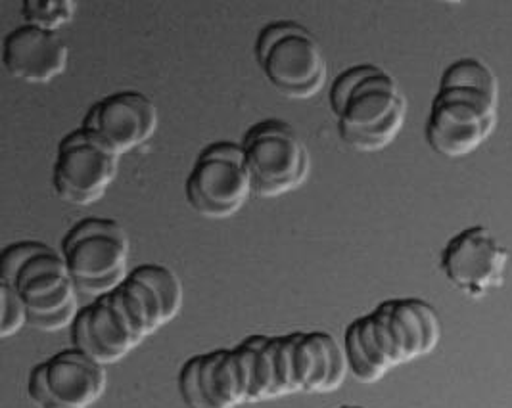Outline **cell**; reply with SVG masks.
I'll list each match as a JSON object with an SVG mask.
<instances>
[{"mask_svg":"<svg viewBox=\"0 0 512 408\" xmlns=\"http://www.w3.org/2000/svg\"><path fill=\"white\" fill-rule=\"evenodd\" d=\"M442 340L438 311L417 297L382 301L369 315L355 318L344 334L351 374L376 384L390 370L436 351Z\"/></svg>","mask_w":512,"mask_h":408,"instance_id":"obj_1","label":"cell"},{"mask_svg":"<svg viewBox=\"0 0 512 408\" xmlns=\"http://www.w3.org/2000/svg\"><path fill=\"white\" fill-rule=\"evenodd\" d=\"M497 121L499 81L484 60L461 58L443 69L424 127L436 154L461 159L478 152L495 133Z\"/></svg>","mask_w":512,"mask_h":408,"instance_id":"obj_2","label":"cell"},{"mask_svg":"<svg viewBox=\"0 0 512 408\" xmlns=\"http://www.w3.org/2000/svg\"><path fill=\"white\" fill-rule=\"evenodd\" d=\"M328 104L342 142L363 154L388 148L407 119V98L396 77L376 64L340 71L330 85Z\"/></svg>","mask_w":512,"mask_h":408,"instance_id":"obj_3","label":"cell"},{"mask_svg":"<svg viewBox=\"0 0 512 408\" xmlns=\"http://www.w3.org/2000/svg\"><path fill=\"white\" fill-rule=\"evenodd\" d=\"M0 284L20 295L29 324L70 311H81L77 288L62 251L39 240L8 244L0 253Z\"/></svg>","mask_w":512,"mask_h":408,"instance_id":"obj_4","label":"cell"},{"mask_svg":"<svg viewBox=\"0 0 512 408\" xmlns=\"http://www.w3.org/2000/svg\"><path fill=\"white\" fill-rule=\"evenodd\" d=\"M254 54L265 81L286 98L307 100L326 85L325 50L313 31L302 23H267L257 33Z\"/></svg>","mask_w":512,"mask_h":408,"instance_id":"obj_5","label":"cell"},{"mask_svg":"<svg viewBox=\"0 0 512 408\" xmlns=\"http://www.w3.org/2000/svg\"><path fill=\"white\" fill-rule=\"evenodd\" d=\"M62 257L77 292L98 299L127 280L131 242L125 227L108 217L77 221L62 240Z\"/></svg>","mask_w":512,"mask_h":408,"instance_id":"obj_6","label":"cell"},{"mask_svg":"<svg viewBox=\"0 0 512 408\" xmlns=\"http://www.w3.org/2000/svg\"><path fill=\"white\" fill-rule=\"evenodd\" d=\"M257 198H277L305 184L311 156L300 133L284 119L254 123L240 140Z\"/></svg>","mask_w":512,"mask_h":408,"instance_id":"obj_7","label":"cell"},{"mask_svg":"<svg viewBox=\"0 0 512 408\" xmlns=\"http://www.w3.org/2000/svg\"><path fill=\"white\" fill-rule=\"evenodd\" d=\"M254 194L240 142L217 140L194 161L185 182L187 202L206 219H229Z\"/></svg>","mask_w":512,"mask_h":408,"instance_id":"obj_8","label":"cell"},{"mask_svg":"<svg viewBox=\"0 0 512 408\" xmlns=\"http://www.w3.org/2000/svg\"><path fill=\"white\" fill-rule=\"evenodd\" d=\"M119 159V154L85 127L73 129L58 142L52 167L56 196L68 204H96L116 181Z\"/></svg>","mask_w":512,"mask_h":408,"instance_id":"obj_9","label":"cell"},{"mask_svg":"<svg viewBox=\"0 0 512 408\" xmlns=\"http://www.w3.org/2000/svg\"><path fill=\"white\" fill-rule=\"evenodd\" d=\"M106 389V366L75 347L33 366L27 380V395L37 408H91Z\"/></svg>","mask_w":512,"mask_h":408,"instance_id":"obj_10","label":"cell"},{"mask_svg":"<svg viewBox=\"0 0 512 408\" xmlns=\"http://www.w3.org/2000/svg\"><path fill=\"white\" fill-rule=\"evenodd\" d=\"M511 261L489 228L476 225L455 234L442 250L440 267L447 282L470 299H482L503 288Z\"/></svg>","mask_w":512,"mask_h":408,"instance_id":"obj_11","label":"cell"},{"mask_svg":"<svg viewBox=\"0 0 512 408\" xmlns=\"http://www.w3.org/2000/svg\"><path fill=\"white\" fill-rule=\"evenodd\" d=\"M144 340L116 292L93 299L71 326L73 347L102 366L123 361Z\"/></svg>","mask_w":512,"mask_h":408,"instance_id":"obj_12","label":"cell"},{"mask_svg":"<svg viewBox=\"0 0 512 408\" xmlns=\"http://www.w3.org/2000/svg\"><path fill=\"white\" fill-rule=\"evenodd\" d=\"M81 127L123 156L154 136L158 129V108L144 92H112L94 102Z\"/></svg>","mask_w":512,"mask_h":408,"instance_id":"obj_13","label":"cell"},{"mask_svg":"<svg viewBox=\"0 0 512 408\" xmlns=\"http://www.w3.org/2000/svg\"><path fill=\"white\" fill-rule=\"evenodd\" d=\"M70 48L66 41L41 27L22 23L2 41V68L29 85H43L62 75L68 68Z\"/></svg>","mask_w":512,"mask_h":408,"instance_id":"obj_14","label":"cell"},{"mask_svg":"<svg viewBox=\"0 0 512 408\" xmlns=\"http://www.w3.org/2000/svg\"><path fill=\"white\" fill-rule=\"evenodd\" d=\"M198 380L210 408H236L248 403L234 349H215L198 355Z\"/></svg>","mask_w":512,"mask_h":408,"instance_id":"obj_15","label":"cell"},{"mask_svg":"<svg viewBox=\"0 0 512 408\" xmlns=\"http://www.w3.org/2000/svg\"><path fill=\"white\" fill-rule=\"evenodd\" d=\"M129 274L146 282L160 294L169 322L173 318H177L183 309V303H185V290H183V284L175 271H171L165 265H158V263H146V265H139Z\"/></svg>","mask_w":512,"mask_h":408,"instance_id":"obj_16","label":"cell"},{"mask_svg":"<svg viewBox=\"0 0 512 408\" xmlns=\"http://www.w3.org/2000/svg\"><path fill=\"white\" fill-rule=\"evenodd\" d=\"M246 341L254 351V386L250 403L275 399L273 336H250Z\"/></svg>","mask_w":512,"mask_h":408,"instance_id":"obj_17","label":"cell"},{"mask_svg":"<svg viewBox=\"0 0 512 408\" xmlns=\"http://www.w3.org/2000/svg\"><path fill=\"white\" fill-rule=\"evenodd\" d=\"M24 23L58 33L60 27L75 18L77 2L73 0H25L20 8Z\"/></svg>","mask_w":512,"mask_h":408,"instance_id":"obj_18","label":"cell"},{"mask_svg":"<svg viewBox=\"0 0 512 408\" xmlns=\"http://www.w3.org/2000/svg\"><path fill=\"white\" fill-rule=\"evenodd\" d=\"M0 301H2V320H0V338L8 340L22 332L29 324V311L24 299L16 294L10 286L0 284Z\"/></svg>","mask_w":512,"mask_h":408,"instance_id":"obj_19","label":"cell"},{"mask_svg":"<svg viewBox=\"0 0 512 408\" xmlns=\"http://www.w3.org/2000/svg\"><path fill=\"white\" fill-rule=\"evenodd\" d=\"M179 391L183 401L187 403L190 408H210L202 389H200V380H198V355L188 359L187 363L183 364L181 372H179Z\"/></svg>","mask_w":512,"mask_h":408,"instance_id":"obj_20","label":"cell"},{"mask_svg":"<svg viewBox=\"0 0 512 408\" xmlns=\"http://www.w3.org/2000/svg\"><path fill=\"white\" fill-rule=\"evenodd\" d=\"M338 408H365V407H338Z\"/></svg>","mask_w":512,"mask_h":408,"instance_id":"obj_21","label":"cell"}]
</instances>
